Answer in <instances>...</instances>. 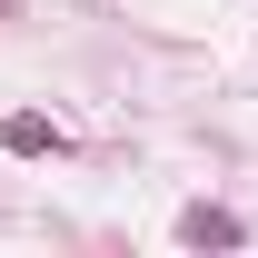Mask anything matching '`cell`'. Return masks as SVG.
<instances>
[{
	"label": "cell",
	"instance_id": "6da1fadb",
	"mask_svg": "<svg viewBox=\"0 0 258 258\" xmlns=\"http://www.w3.org/2000/svg\"><path fill=\"white\" fill-rule=\"evenodd\" d=\"M179 238H189V248H238V219H228V209H189Z\"/></svg>",
	"mask_w": 258,
	"mask_h": 258
},
{
	"label": "cell",
	"instance_id": "7a4b0ae2",
	"mask_svg": "<svg viewBox=\"0 0 258 258\" xmlns=\"http://www.w3.org/2000/svg\"><path fill=\"white\" fill-rule=\"evenodd\" d=\"M0 139H10V149H60V129H50V119H0Z\"/></svg>",
	"mask_w": 258,
	"mask_h": 258
}]
</instances>
